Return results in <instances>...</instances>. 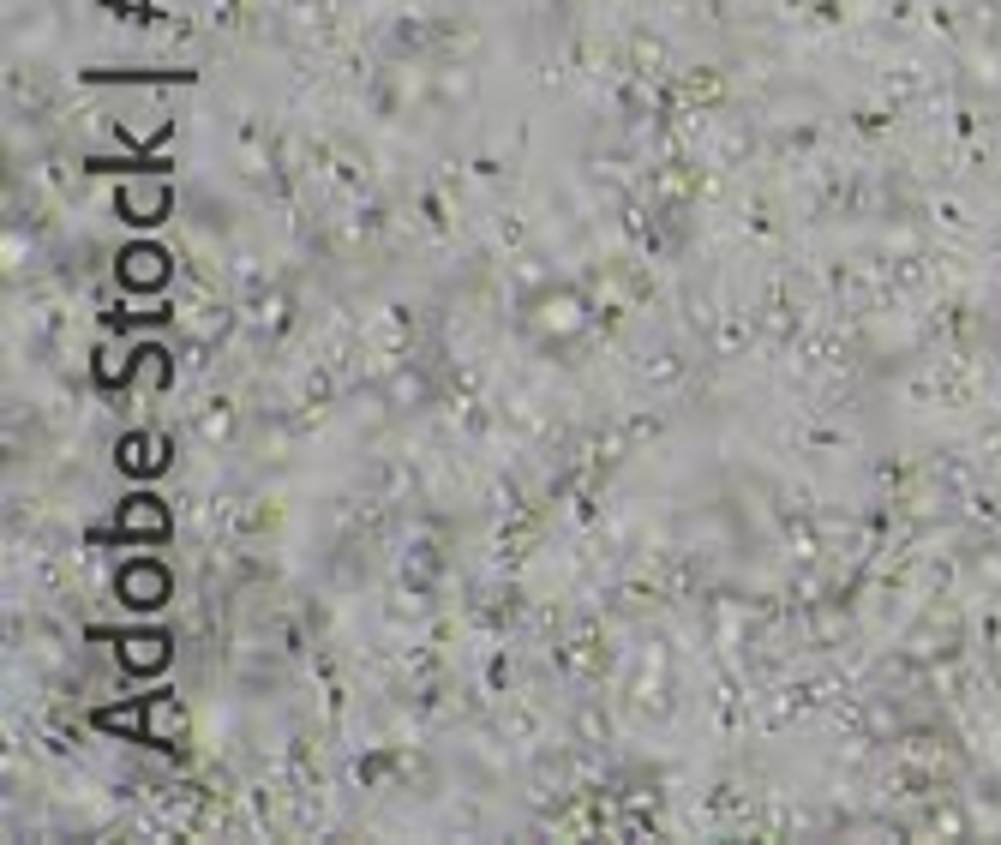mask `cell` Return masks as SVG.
<instances>
[{"mask_svg": "<svg viewBox=\"0 0 1001 845\" xmlns=\"http://www.w3.org/2000/svg\"><path fill=\"white\" fill-rule=\"evenodd\" d=\"M126 282H132V288H150V282H162V252H150V246L126 252Z\"/></svg>", "mask_w": 1001, "mask_h": 845, "instance_id": "obj_1", "label": "cell"}]
</instances>
